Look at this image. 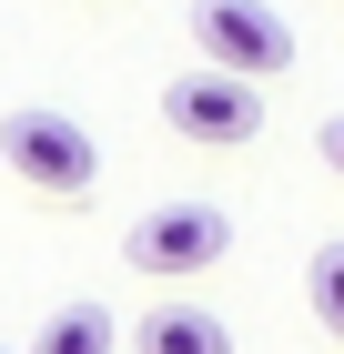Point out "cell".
Returning <instances> with one entry per match:
<instances>
[{"label":"cell","instance_id":"cell-1","mask_svg":"<svg viewBox=\"0 0 344 354\" xmlns=\"http://www.w3.org/2000/svg\"><path fill=\"white\" fill-rule=\"evenodd\" d=\"M0 152H10V183L51 192V203H71V192L102 183V142L81 132L71 111H51V102H21V111H10V122H0Z\"/></svg>","mask_w":344,"mask_h":354},{"label":"cell","instance_id":"cell-2","mask_svg":"<svg viewBox=\"0 0 344 354\" xmlns=\"http://www.w3.org/2000/svg\"><path fill=\"white\" fill-rule=\"evenodd\" d=\"M192 41H203V61L233 71V82L293 71V21L273 10V0H192Z\"/></svg>","mask_w":344,"mask_h":354},{"label":"cell","instance_id":"cell-3","mask_svg":"<svg viewBox=\"0 0 344 354\" xmlns=\"http://www.w3.org/2000/svg\"><path fill=\"white\" fill-rule=\"evenodd\" d=\"M122 253H132V273H152V283H183V273H212L233 253V223L212 213V203H162V213H142L132 233H122Z\"/></svg>","mask_w":344,"mask_h":354},{"label":"cell","instance_id":"cell-4","mask_svg":"<svg viewBox=\"0 0 344 354\" xmlns=\"http://www.w3.org/2000/svg\"><path fill=\"white\" fill-rule=\"evenodd\" d=\"M162 122L203 152H243V142L264 132V91L233 82V71H183V82L162 91Z\"/></svg>","mask_w":344,"mask_h":354},{"label":"cell","instance_id":"cell-5","mask_svg":"<svg viewBox=\"0 0 344 354\" xmlns=\"http://www.w3.org/2000/svg\"><path fill=\"white\" fill-rule=\"evenodd\" d=\"M132 354H233V324L203 304H152L132 324Z\"/></svg>","mask_w":344,"mask_h":354},{"label":"cell","instance_id":"cell-6","mask_svg":"<svg viewBox=\"0 0 344 354\" xmlns=\"http://www.w3.org/2000/svg\"><path fill=\"white\" fill-rule=\"evenodd\" d=\"M111 344H122V324H111L102 304H61L51 324L30 334V354H111Z\"/></svg>","mask_w":344,"mask_h":354},{"label":"cell","instance_id":"cell-7","mask_svg":"<svg viewBox=\"0 0 344 354\" xmlns=\"http://www.w3.org/2000/svg\"><path fill=\"white\" fill-rule=\"evenodd\" d=\"M304 294H314V324H324V334L344 344V233H334V243L314 253V273H304Z\"/></svg>","mask_w":344,"mask_h":354},{"label":"cell","instance_id":"cell-8","mask_svg":"<svg viewBox=\"0 0 344 354\" xmlns=\"http://www.w3.org/2000/svg\"><path fill=\"white\" fill-rule=\"evenodd\" d=\"M324 162L344 172V111H334V122H324Z\"/></svg>","mask_w":344,"mask_h":354},{"label":"cell","instance_id":"cell-9","mask_svg":"<svg viewBox=\"0 0 344 354\" xmlns=\"http://www.w3.org/2000/svg\"><path fill=\"white\" fill-rule=\"evenodd\" d=\"M0 354H10V344H0Z\"/></svg>","mask_w":344,"mask_h":354}]
</instances>
